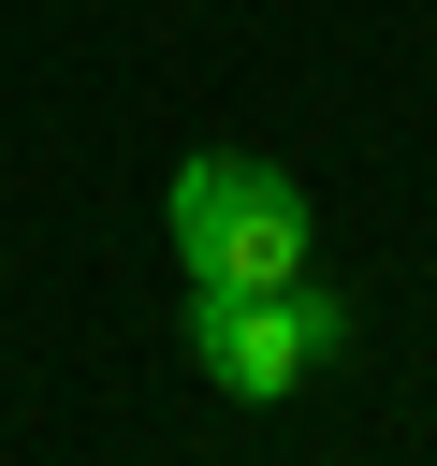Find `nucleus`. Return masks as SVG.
Segmentation results:
<instances>
[{
    "mask_svg": "<svg viewBox=\"0 0 437 466\" xmlns=\"http://www.w3.org/2000/svg\"><path fill=\"white\" fill-rule=\"evenodd\" d=\"M160 218H175L189 291H277V277H306V189H291V160H262V146L175 160Z\"/></svg>",
    "mask_w": 437,
    "mask_h": 466,
    "instance_id": "1",
    "label": "nucleus"
},
{
    "mask_svg": "<svg viewBox=\"0 0 437 466\" xmlns=\"http://www.w3.org/2000/svg\"><path fill=\"white\" fill-rule=\"evenodd\" d=\"M335 350H350V306H335L320 277H277V291H189V364H204L233 408L306 393Z\"/></svg>",
    "mask_w": 437,
    "mask_h": 466,
    "instance_id": "2",
    "label": "nucleus"
}]
</instances>
